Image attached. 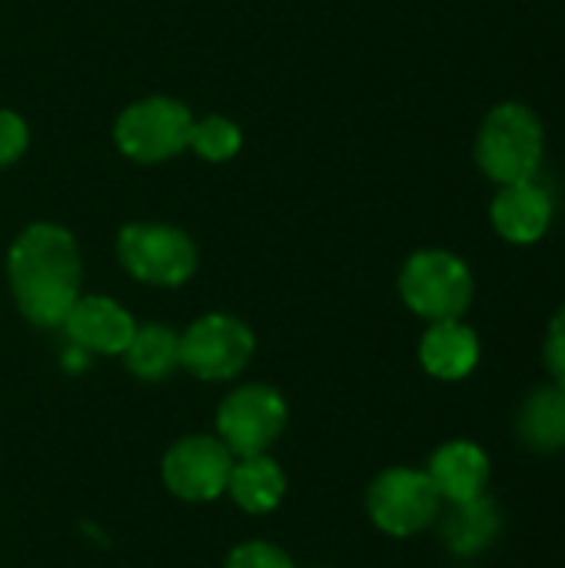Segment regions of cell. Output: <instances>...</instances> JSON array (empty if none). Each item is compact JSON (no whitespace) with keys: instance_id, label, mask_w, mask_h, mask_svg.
<instances>
[{"instance_id":"1","label":"cell","mask_w":565,"mask_h":568,"mask_svg":"<svg viewBox=\"0 0 565 568\" xmlns=\"http://www.w3.org/2000/svg\"><path fill=\"white\" fill-rule=\"evenodd\" d=\"M7 280L17 310L33 326H60L80 296L83 260L70 230L30 223L7 250Z\"/></svg>"},{"instance_id":"2","label":"cell","mask_w":565,"mask_h":568,"mask_svg":"<svg viewBox=\"0 0 565 568\" xmlns=\"http://www.w3.org/2000/svg\"><path fill=\"white\" fill-rule=\"evenodd\" d=\"M543 143L539 116L523 103H503L480 126L476 163L500 186L523 183L536 176L543 163Z\"/></svg>"},{"instance_id":"3","label":"cell","mask_w":565,"mask_h":568,"mask_svg":"<svg viewBox=\"0 0 565 568\" xmlns=\"http://www.w3.org/2000/svg\"><path fill=\"white\" fill-rule=\"evenodd\" d=\"M193 113L173 97H143L120 110L113 123L117 150L143 166L173 160L190 146Z\"/></svg>"},{"instance_id":"4","label":"cell","mask_w":565,"mask_h":568,"mask_svg":"<svg viewBox=\"0 0 565 568\" xmlns=\"http://www.w3.org/2000/svg\"><path fill=\"white\" fill-rule=\"evenodd\" d=\"M400 296L430 323L460 320L473 303V273L456 253L420 250L400 273Z\"/></svg>"},{"instance_id":"5","label":"cell","mask_w":565,"mask_h":568,"mask_svg":"<svg viewBox=\"0 0 565 568\" xmlns=\"http://www.w3.org/2000/svg\"><path fill=\"white\" fill-rule=\"evenodd\" d=\"M117 256L147 286H180L196 273V243L170 223H127L117 236Z\"/></svg>"},{"instance_id":"6","label":"cell","mask_w":565,"mask_h":568,"mask_svg":"<svg viewBox=\"0 0 565 568\" xmlns=\"http://www.w3.org/2000/svg\"><path fill=\"white\" fill-rule=\"evenodd\" d=\"M256 349L253 329L230 313H206L180 333V366L203 383L236 379Z\"/></svg>"},{"instance_id":"7","label":"cell","mask_w":565,"mask_h":568,"mask_svg":"<svg viewBox=\"0 0 565 568\" xmlns=\"http://www.w3.org/2000/svg\"><path fill=\"white\" fill-rule=\"evenodd\" d=\"M440 493L420 469H386L373 479L366 493V513L373 526L386 536L406 539L430 529L440 519Z\"/></svg>"},{"instance_id":"8","label":"cell","mask_w":565,"mask_h":568,"mask_svg":"<svg viewBox=\"0 0 565 568\" xmlns=\"http://www.w3.org/2000/svg\"><path fill=\"white\" fill-rule=\"evenodd\" d=\"M286 419H290L286 399L266 383H250V386L233 389L220 403L216 436L236 459L260 456V453H270V446L283 436Z\"/></svg>"},{"instance_id":"9","label":"cell","mask_w":565,"mask_h":568,"mask_svg":"<svg viewBox=\"0 0 565 568\" xmlns=\"http://www.w3.org/2000/svg\"><path fill=\"white\" fill-rule=\"evenodd\" d=\"M233 459L220 436H183L163 456V486L183 503H213L226 493Z\"/></svg>"},{"instance_id":"10","label":"cell","mask_w":565,"mask_h":568,"mask_svg":"<svg viewBox=\"0 0 565 568\" xmlns=\"http://www.w3.org/2000/svg\"><path fill=\"white\" fill-rule=\"evenodd\" d=\"M67 339L83 353H103V356H123L137 333V320L110 296H77L70 313L63 316Z\"/></svg>"},{"instance_id":"11","label":"cell","mask_w":565,"mask_h":568,"mask_svg":"<svg viewBox=\"0 0 565 568\" xmlns=\"http://www.w3.org/2000/svg\"><path fill=\"white\" fill-rule=\"evenodd\" d=\"M490 213H493V226L503 240L526 246V243L543 240V233L549 230L553 200L543 186H536L533 180H523V183L503 186L496 193Z\"/></svg>"},{"instance_id":"12","label":"cell","mask_w":565,"mask_h":568,"mask_svg":"<svg viewBox=\"0 0 565 568\" xmlns=\"http://www.w3.org/2000/svg\"><path fill=\"white\" fill-rule=\"evenodd\" d=\"M426 476L436 486L443 503H466V499H476L486 493L490 456L476 443L456 439V443H446L433 453Z\"/></svg>"},{"instance_id":"13","label":"cell","mask_w":565,"mask_h":568,"mask_svg":"<svg viewBox=\"0 0 565 568\" xmlns=\"http://www.w3.org/2000/svg\"><path fill=\"white\" fill-rule=\"evenodd\" d=\"M420 363L436 379H466L480 363V339L460 320L430 323V329L420 339Z\"/></svg>"},{"instance_id":"14","label":"cell","mask_w":565,"mask_h":568,"mask_svg":"<svg viewBox=\"0 0 565 568\" xmlns=\"http://www.w3.org/2000/svg\"><path fill=\"white\" fill-rule=\"evenodd\" d=\"M440 532H443V542L450 546V552L480 556L503 532L500 506L486 493L476 496V499H466V503H450V513L443 516Z\"/></svg>"},{"instance_id":"15","label":"cell","mask_w":565,"mask_h":568,"mask_svg":"<svg viewBox=\"0 0 565 568\" xmlns=\"http://www.w3.org/2000/svg\"><path fill=\"white\" fill-rule=\"evenodd\" d=\"M226 496L250 516H266L273 513L283 496H286V476L283 469L266 456H240L233 459L230 469V483H226Z\"/></svg>"},{"instance_id":"16","label":"cell","mask_w":565,"mask_h":568,"mask_svg":"<svg viewBox=\"0 0 565 568\" xmlns=\"http://www.w3.org/2000/svg\"><path fill=\"white\" fill-rule=\"evenodd\" d=\"M519 443L533 453H559L565 449V389L563 386H539L526 396L516 413Z\"/></svg>"},{"instance_id":"17","label":"cell","mask_w":565,"mask_h":568,"mask_svg":"<svg viewBox=\"0 0 565 568\" xmlns=\"http://www.w3.org/2000/svg\"><path fill=\"white\" fill-rule=\"evenodd\" d=\"M127 369L143 383H160L180 369V333L163 323L137 326L130 346L123 349Z\"/></svg>"},{"instance_id":"18","label":"cell","mask_w":565,"mask_h":568,"mask_svg":"<svg viewBox=\"0 0 565 568\" xmlns=\"http://www.w3.org/2000/svg\"><path fill=\"white\" fill-rule=\"evenodd\" d=\"M243 146V130L230 120V116H220V113H210L203 120H193V130H190V150L206 160V163H226L240 153Z\"/></svg>"},{"instance_id":"19","label":"cell","mask_w":565,"mask_h":568,"mask_svg":"<svg viewBox=\"0 0 565 568\" xmlns=\"http://www.w3.org/2000/svg\"><path fill=\"white\" fill-rule=\"evenodd\" d=\"M223 568H296L293 566V559L280 549V546H273V542H243V546H236L230 556H226V566Z\"/></svg>"},{"instance_id":"20","label":"cell","mask_w":565,"mask_h":568,"mask_svg":"<svg viewBox=\"0 0 565 568\" xmlns=\"http://www.w3.org/2000/svg\"><path fill=\"white\" fill-rule=\"evenodd\" d=\"M30 146V126L20 113L0 106V170L17 163Z\"/></svg>"},{"instance_id":"21","label":"cell","mask_w":565,"mask_h":568,"mask_svg":"<svg viewBox=\"0 0 565 568\" xmlns=\"http://www.w3.org/2000/svg\"><path fill=\"white\" fill-rule=\"evenodd\" d=\"M546 366L556 386L565 389V306L553 316L549 336H546Z\"/></svg>"}]
</instances>
